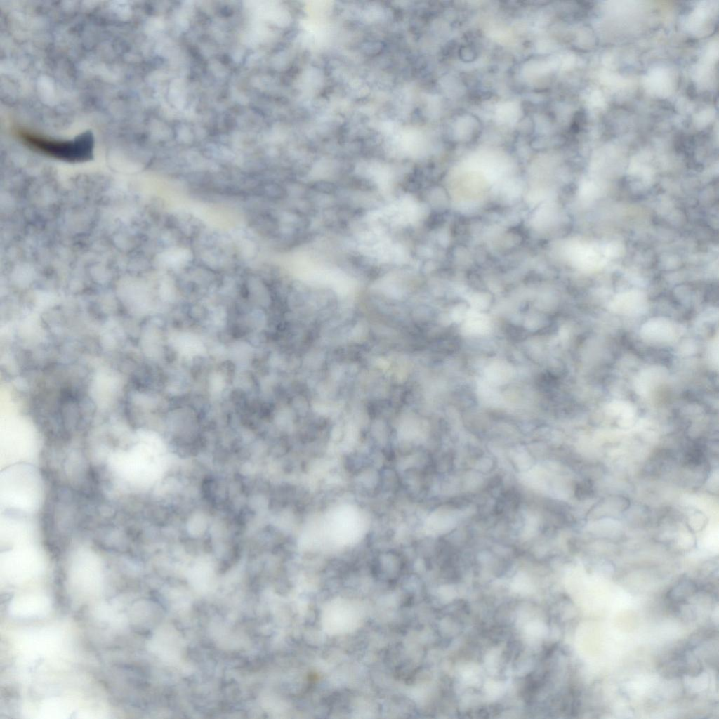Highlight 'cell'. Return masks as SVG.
<instances>
[{
    "instance_id": "1",
    "label": "cell",
    "mask_w": 719,
    "mask_h": 719,
    "mask_svg": "<svg viewBox=\"0 0 719 719\" xmlns=\"http://www.w3.org/2000/svg\"><path fill=\"white\" fill-rule=\"evenodd\" d=\"M18 136L29 147L67 161H85L93 154V137L88 131L65 141L48 139L22 130L18 131Z\"/></svg>"
},
{
    "instance_id": "2",
    "label": "cell",
    "mask_w": 719,
    "mask_h": 719,
    "mask_svg": "<svg viewBox=\"0 0 719 719\" xmlns=\"http://www.w3.org/2000/svg\"><path fill=\"white\" fill-rule=\"evenodd\" d=\"M578 492L579 493V496H581L582 497L591 496L593 492L591 483L587 481V482H584L579 485Z\"/></svg>"
}]
</instances>
